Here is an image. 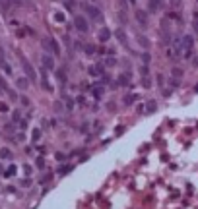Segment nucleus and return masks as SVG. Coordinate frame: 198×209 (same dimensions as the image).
Listing matches in <instances>:
<instances>
[{
	"label": "nucleus",
	"instance_id": "f257e3e1",
	"mask_svg": "<svg viewBox=\"0 0 198 209\" xmlns=\"http://www.w3.org/2000/svg\"><path fill=\"white\" fill-rule=\"evenodd\" d=\"M192 46H194V41L190 35H184L183 37V56L184 58H190L192 56Z\"/></svg>",
	"mask_w": 198,
	"mask_h": 209
},
{
	"label": "nucleus",
	"instance_id": "f03ea898",
	"mask_svg": "<svg viewBox=\"0 0 198 209\" xmlns=\"http://www.w3.org/2000/svg\"><path fill=\"white\" fill-rule=\"evenodd\" d=\"M74 25H76V29H78L80 33H86V31L89 29V23H88V19H86L84 16H76V18H74Z\"/></svg>",
	"mask_w": 198,
	"mask_h": 209
},
{
	"label": "nucleus",
	"instance_id": "7ed1b4c3",
	"mask_svg": "<svg viewBox=\"0 0 198 209\" xmlns=\"http://www.w3.org/2000/svg\"><path fill=\"white\" fill-rule=\"evenodd\" d=\"M84 8H86V14H88L91 19H95V21H99V19H101V12H99L95 6H91V4H84Z\"/></svg>",
	"mask_w": 198,
	"mask_h": 209
},
{
	"label": "nucleus",
	"instance_id": "20e7f679",
	"mask_svg": "<svg viewBox=\"0 0 198 209\" xmlns=\"http://www.w3.org/2000/svg\"><path fill=\"white\" fill-rule=\"evenodd\" d=\"M43 49L51 51V52H54V54L60 52V49H58V45H56V41H54V39H45V41H43Z\"/></svg>",
	"mask_w": 198,
	"mask_h": 209
},
{
	"label": "nucleus",
	"instance_id": "39448f33",
	"mask_svg": "<svg viewBox=\"0 0 198 209\" xmlns=\"http://www.w3.org/2000/svg\"><path fill=\"white\" fill-rule=\"evenodd\" d=\"M20 62H21V66H23V70H25V76L29 78V79H35V70H33V66L25 60V58H20Z\"/></svg>",
	"mask_w": 198,
	"mask_h": 209
},
{
	"label": "nucleus",
	"instance_id": "423d86ee",
	"mask_svg": "<svg viewBox=\"0 0 198 209\" xmlns=\"http://www.w3.org/2000/svg\"><path fill=\"white\" fill-rule=\"evenodd\" d=\"M136 19H138V23H140L142 27L148 25V14H146L144 10H136Z\"/></svg>",
	"mask_w": 198,
	"mask_h": 209
},
{
	"label": "nucleus",
	"instance_id": "0eeeda50",
	"mask_svg": "<svg viewBox=\"0 0 198 209\" xmlns=\"http://www.w3.org/2000/svg\"><path fill=\"white\" fill-rule=\"evenodd\" d=\"M97 39H99L101 43H107V41L111 39V31H109L107 27H103V29H99V33H97Z\"/></svg>",
	"mask_w": 198,
	"mask_h": 209
},
{
	"label": "nucleus",
	"instance_id": "6e6552de",
	"mask_svg": "<svg viewBox=\"0 0 198 209\" xmlns=\"http://www.w3.org/2000/svg\"><path fill=\"white\" fill-rule=\"evenodd\" d=\"M161 6H163V0H150V2H148V10L150 12H157Z\"/></svg>",
	"mask_w": 198,
	"mask_h": 209
},
{
	"label": "nucleus",
	"instance_id": "1a4fd4ad",
	"mask_svg": "<svg viewBox=\"0 0 198 209\" xmlns=\"http://www.w3.org/2000/svg\"><path fill=\"white\" fill-rule=\"evenodd\" d=\"M43 66H45L47 70H53V68H54V60H53V56L45 54V56H43Z\"/></svg>",
	"mask_w": 198,
	"mask_h": 209
},
{
	"label": "nucleus",
	"instance_id": "9d476101",
	"mask_svg": "<svg viewBox=\"0 0 198 209\" xmlns=\"http://www.w3.org/2000/svg\"><path fill=\"white\" fill-rule=\"evenodd\" d=\"M157 110V104H156V101H148V104H146V109H144V112H156Z\"/></svg>",
	"mask_w": 198,
	"mask_h": 209
},
{
	"label": "nucleus",
	"instance_id": "9b49d317",
	"mask_svg": "<svg viewBox=\"0 0 198 209\" xmlns=\"http://www.w3.org/2000/svg\"><path fill=\"white\" fill-rule=\"evenodd\" d=\"M91 93H93V97H95V99H101L103 87H101V85H93V87H91Z\"/></svg>",
	"mask_w": 198,
	"mask_h": 209
},
{
	"label": "nucleus",
	"instance_id": "f8f14e48",
	"mask_svg": "<svg viewBox=\"0 0 198 209\" xmlns=\"http://www.w3.org/2000/svg\"><path fill=\"white\" fill-rule=\"evenodd\" d=\"M171 78H173V79H181V78H183V70H181V68H173V70H171Z\"/></svg>",
	"mask_w": 198,
	"mask_h": 209
},
{
	"label": "nucleus",
	"instance_id": "ddd939ff",
	"mask_svg": "<svg viewBox=\"0 0 198 209\" xmlns=\"http://www.w3.org/2000/svg\"><path fill=\"white\" fill-rule=\"evenodd\" d=\"M128 79H130V74H124V76H119V85H126L128 83Z\"/></svg>",
	"mask_w": 198,
	"mask_h": 209
},
{
	"label": "nucleus",
	"instance_id": "4468645a",
	"mask_svg": "<svg viewBox=\"0 0 198 209\" xmlns=\"http://www.w3.org/2000/svg\"><path fill=\"white\" fill-rule=\"evenodd\" d=\"M72 169H74V165H66V167H62V169H58V174H60V176H64V174H68Z\"/></svg>",
	"mask_w": 198,
	"mask_h": 209
},
{
	"label": "nucleus",
	"instance_id": "2eb2a0df",
	"mask_svg": "<svg viewBox=\"0 0 198 209\" xmlns=\"http://www.w3.org/2000/svg\"><path fill=\"white\" fill-rule=\"evenodd\" d=\"M27 85H29V81H27L25 78H20V79H18V87H20V89H27Z\"/></svg>",
	"mask_w": 198,
	"mask_h": 209
},
{
	"label": "nucleus",
	"instance_id": "dca6fc26",
	"mask_svg": "<svg viewBox=\"0 0 198 209\" xmlns=\"http://www.w3.org/2000/svg\"><path fill=\"white\" fill-rule=\"evenodd\" d=\"M41 83H43V87H45L47 91H53L51 83H49V81H47V76H45V72H43V78H41Z\"/></svg>",
	"mask_w": 198,
	"mask_h": 209
},
{
	"label": "nucleus",
	"instance_id": "f3484780",
	"mask_svg": "<svg viewBox=\"0 0 198 209\" xmlns=\"http://www.w3.org/2000/svg\"><path fill=\"white\" fill-rule=\"evenodd\" d=\"M0 66H2V70H4V72H6L8 76L12 74V68H10V64H8V62H4V60H2V58H0Z\"/></svg>",
	"mask_w": 198,
	"mask_h": 209
},
{
	"label": "nucleus",
	"instance_id": "a211bd4d",
	"mask_svg": "<svg viewBox=\"0 0 198 209\" xmlns=\"http://www.w3.org/2000/svg\"><path fill=\"white\" fill-rule=\"evenodd\" d=\"M132 101H138V95H136V93H132V95H126V97H124V104H130Z\"/></svg>",
	"mask_w": 198,
	"mask_h": 209
},
{
	"label": "nucleus",
	"instance_id": "6ab92c4d",
	"mask_svg": "<svg viewBox=\"0 0 198 209\" xmlns=\"http://www.w3.org/2000/svg\"><path fill=\"white\" fill-rule=\"evenodd\" d=\"M56 78H58V81H60V83H66V74L62 72V70H58V72H56Z\"/></svg>",
	"mask_w": 198,
	"mask_h": 209
},
{
	"label": "nucleus",
	"instance_id": "aec40b11",
	"mask_svg": "<svg viewBox=\"0 0 198 209\" xmlns=\"http://www.w3.org/2000/svg\"><path fill=\"white\" fill-rule=\"evenodd\" d=\"M0 157H2V159H12V151L2 149V151H0Z\"/></svg>",
	"mask_w": 198,
	"mask_h": 209
},
{
	"label": "nucleus",
	"instance_id": "412c9836",
	"mask_svg": "<svg viewBox=\"0 0 198 209\" xmlns=\"http://www.w3.org/2000/svg\"><path fill=\"white\" fill-rule=\"evenodd\" d=\"M86 54H93V52H95V46H93V45H86Z\"/></svg>",
	"mask_w": 198,
	"mask_h": 209
},
{
	"label": "nucleus",
	"instance_id": "4be33fe9",
	"mask_svg": "<svg viewBox=\"0 0 198 209\" xmlns=\"http://www.w3.org/2000/svg\"><path fill=\"white\" fill-rule=\"evenodd\" d=\"M140 74H142V78H148V74H150L148 72V64H144L142 68H140Z\"/></svg>",
	"mask_w": 198,
	"mask_h": 209
},
{
	"label": "nucleus",
	"instance_id": "5701e85b",
	"mask_svg": "<svg viewBox=\"0 0 198 209\" xmlns=\"http://www.w3.org/2000/svg\"><path fill=\"white\" fill-rule=\"evenodd\" d=\"M150 60H151L150 52H142V62H144V64H150Z\"/></svg>",
	"mask_w": 198,
	"mask_h": 209
},
{
	"label": "nucleus",
	"instance_id": "b1692460",
	"mask_svg": "<svg viewBox=\"0 0 198 209\" xmlns=\"http://www.w3.org/2000/svg\"><path fill=\"white\" fill-rule=\"evenodd\" d=\"M14 174H16V167L12 165V167H10V169L6 170V176H14Z\"/></svg>",
	"mask_w": 198,
	"mask_h": 209
},
{
	"label": "nucleus",
	"instance_id": "393cba45",
	"mask_svg": "<svg viewBox=\"0 0 198 209\" xmlns=\"http://www.w3.org/2000/svg\"><path fill=\"white\" fill-rule=\"evenodd\" d=\"M116 37H119V39H121V43H124V41H126V35H124V33H122L121 29H119V31H116Z\"/></svg>",
	"mask_w": 198,
	"mask_h": 209
},
{
	"label": "nucleus",
	"instance_id": "a878e982",
	"mask_svg": "<svg viewBox=\"0 0 198 209\" xmlns=\"http://www.w3.org/2000/svg\"><path fill=\"white\" fill-rule=\"evenodd\" d=\"M115 64H116L115 58H107V60H105V66H115Z\"/></svg>",
	"mask_w": 198,
	"mask_h": 209
},
{
	"label": "nucleus",
	"instance_id": "bb28decb",
	"mask_svg": "<svg viewBox=\"0 0 198 209\" xmlns=\"http://www.w3.org/2000/svg\"><path fill=\"white\" fill-rule=\"evenodd\" d=\"M140 45H142L144 49H148V45H150V43H148V39H146V37H140Z\"/></svg>",
	"mask_w": 198,
	"mask_h": 209
},
{
	"label": "nucleus",
	"instance_id": "cd10ccee",
	"mask_svg": "<svg viewBox=\"0 0 198 209\" xmlns=\"http://www.w3.org/2000/svg\"><path fill=\"white\" fill-rule=\"evenodd\" d=\"M39 137H41V130H35V132H33V142H37Z\"/></svg>",
	"mask_w": 198,
	"mask_h": 209
},
{
	"label": "nucleus",
	"instance_id": "c85d7f7f",
	"mask_svg": "<svg viewBox=\"0 0 198 209\" xmlns=\"http://www.w3.org/2000/svg\"><path fill=\"white\" fill-rule=\"evenodd\" d=\"M142 83H144V87H150V85H151V81H150L148 78H144V81H142Z\"/></svg>",
	"mask_w": 198,
	"mask_h": 209
},
{
	"label": "nucleus",
	"instance_id": "c756f323",
	"mask_svg": "<svg viewBox=\"0 0 198 209\" xmlns=\"http://www.w3.org/2000/svg\"><path fill=\"white\" fill-rule=\"evenodd\" d=\"M21 186H31V180H29V178H25V180L21 182Z\"/></svg>",
	"mask_w": 198,
	"mask_h": 209
},
{
	"label": "nucleus",
	"instance_id": "7c9ffc66",
	"mask_svg": "<svg viewBox=\"0 0 198 209\" xmlns=\"http://www.w3.org/2000/svg\"><path fill=\"white\" fill-rule=\"evenodd\" d=\"M21 104H23V107H27V104H29V101H27L25 97H21Z\"/></svg>",
	"mask_w": 198,
	"mask_h": 209
},
{
	"label": "nucleus",
	"instance_id": "2f4dec72",
	"mask_svg": "<svg viewBox=\"0 0 198 209\" xmlns=\"http://www.w3.org/2000/svg\"><path fill=\"white\" fill-rule=\"evenodd\" d=\"M0 110L4 112V110H8V107H6V104H2V103H0Z\"/></svg>",
	"mask_w": 198,
	"mask_h": 209
},
{
	"label": "nucleus",
	"instance_id": "473e14b6",
	"mask_svg": "<svg viewBox=\"0 0 198 209\" xmlns=\"http://www.w3.org/2000/svg\"><path fill=\"white\" fill-rule=\"evenodd\" d=\"M194 31H196V33H198V19H196V21H194Z\"/></svg>",
	"mask_w": 198,
	"mask_h": 209
},
{
	"label": "nucleus",
	"instance_id": "72a5a7b5",
	"mask_svg": "<svg viewBox=\"0 0 198 209\" xmlns=\"http://www.w3.org/2000/svg\"><path fill=\"white\" fill-rule=\"evenodd\" d=\"M194 91H196V93H198V83H196V87H194Z\"/></svg>",
	"mask_w": 198,
	"mask_h": 209
},
{
	"label": "nucleus",
	"instance_id": "f704fd0d",
	"mask_svg": "<svg viewBox=\"0 0 198 209\" xmlns=\"http://www.w3.org/2000/svg\"><path fill=\"white\" fill-rule=\"evenodd\" d=\"M128 2H130V4H134V2H136V0H128Z\"/></svg>",
	"mask_w": 198,
	"mask_h": 209
}]
</instances>
